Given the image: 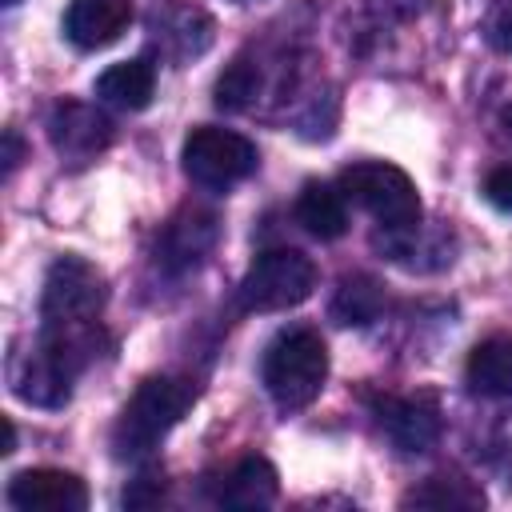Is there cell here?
I'll list each match as a JSON object with an SVG mask.
<instances>
[{
    "label": "cell",
    "instance_id": "1",
    "mask_svg": "<svg viewBox=\"0 0 512 512\" xmlns=\"http://www.w3.org/2000/svg\"><path fill=\"white\" fill-rule=\"evenodd\" d=\"M96 352V332L88 328H44L28 340V348L12 344L8 352V384L24 404L64 408L72 400L76 376L88 368Z\"/></svg>",
    "mask_w": 512,
    "mask_h": 512
},
{
    "label": "cell",
    "instance_id": "2",
    "mask_svg": "<svg viewBox=\"0 0 512 512\" xmlns=\"http://www.w3.org/2000/svg\"><path fill=\"white\" fill-rule=\"evenodd\" d=\"M196 404V384L184 376H148L132 400L120 408L112 428V448L120 460H140L160 448V440L180 424V416Z\"/></svg>",
    "mask_w": 512,
    "mask_h": 512
},
{
    "label": "cell",
    "instance_id": "3",
    "mask_svg": "<svg viewBox=\"0 0 512 512\" xmlns=\"http://www.w3.org/2000/svg\"><path fill=\"white\" fill-rule=\"evenodd\" d=\"M260 376L280 412H304L328 380V348L320 332L304 324L276 332V340L264 348Z\"/></svg>",
    "mask_w": 512,
    "mask_h": 512
},
{
    "label": "cell",
    "instance_id": "4",
    "mask_svg": "<svg viewBox=\"0 0 512 512\" xmlns=\"http://www.w3.org/2000/svg\"><path fill=\"white\" fill-rule=\"evenodd\" d=\"M312 292H316L312 256H304L300 248H268L248 264L236 288V304L244 312H284L304 304Z\"/></svg>",
    "mask_w": 512,
    "mask_h": 512
},
{
    "label": "cell",
    "instance_id": "5",
    "mask_svg": "<svg viewBox=\"0 0 512 512\" xmlns=\"http://www.w3.org/2000/svg\"><path fill=\"white\" fill-rule=\"evenodd\" d=\"M108 300V280L96 264L84 256H56L44 292H40V324L44 328H88L96 324L100 308Z\"/></svg>",
    "mask_w": 512,
    "mask_h": 512
},
{
    "label": "cell",
    "instance_id": "6",
    "mask_svg": "<svg viewBox=\"0 0 512 512\" xmlns=\"http://www.w3.org/2000/svg\"><path fill=\"white\" fill-rule=\"evenodd\" d=\"M340 192L348 204L364 208L368 216L380 220V228H408V224H420V196H416V184L404 168L396 164H384V160H360V164H348L340 172Z\"/></svg>",
    "mask_w": 512,
    "mask_h": 512
},
{
    "label": "cell",
    "instance_id": "7",
    "mask_svg": "<svg viewBox=\"0 0 512 512\" xmlns=\"http://www.w3.org/2000/svg\"><path fill=\"white\" fill-rule=\"evenodd\" d=\"M180 160H184L188 180L208 192H228L232 184L248 180L260 168V152L248 136L232 128H212V124H200L188 132Z\"/></svg>",
    "mask_w": 512,
    "mask_h": 512
},
{
    "label": "cell",
    "instance_id": "8",
    "mask_svg": "<svg viewBox=\"0 0 512 512\" xmlns=\"http://www.w3.org/2000/svg\"><path fill=\"white\" fill-rule=\"evenodd\" d=\"M8 504L16 512H84L88 484L64 468H24L8 480Z\"/></svg>",
    "mask_w": 512,
    "mask_h": 512
},
{
    "label": "cell",
    "instance_id": "9",
    "mask_svg": "<svg viewBox=\"0 0 512 512\" xmlns=\"http://www.w3.org/2000/svg\"><path fill=\"white\" fill-rule=\"evenodd\" d=\"M216 216L204 208H180L156 236V264L164 272H188L216 248Z\"/></svg>",
    "mask_w": 512,
    "mask_h": 512
},
{
    "label": "cell",
    "instance_id": "10",
    "mask_svg": "<svg viewBox=\"0 0 512 512\" xmlns=\"http://www.w3.org/2000/svg\"><path fill=\"white\" fill-rule=\"evenodd\" d=\"M376 420L400 452H428L440 440V404L436 396H388L376 404Z\"/></svg>",
    "mask_w": 512,
    "mask_h": 512
},
{
    "label": "cell",
    "instance_id": "11",
    "mask_svg": "<svg viewBox=\"0 0 512 512\" xmlns=\"http://www.w3.org/2000/svg\"><path fill=\"white\" fill-rule=\"evenodd\" d=\"M48 140L68 160H92L96 152H104L112 144V120L104 112H96L92 104L64 100V104H56V112L48 120Z\"/></svg>",
    "mask_w": 512,
    "mask_h": 512
},
{
    "label": "cell",
    "instance_id": "12",
    "mask_svg": "<svg viewBox=\"0 0 512 512\" xmlns=\"http://www.w3.org/2000/svg\"><path fill=\"white\" fill-rule=\"evenodd\" d=\"M132 24V0H72L64 12V36L84 48H108L116 44Z\"/></svg>",
    "mask_w": 512,
    "mask_h": 512
},
{
    "label": "cell",
    "instance_id": "13",
    "mask_svg": "<svg viewBox=\"0 0 512 512\" xmlns=\"http://www.w3.org/2000/svg\"><path fill=\"white\" fill-rule=\"evenodd\" d=\"M280 492V476L276 468L264 460V456H244L236 468H228L216 484V504L220 508H240V512H252V508H268Z\"/></svg>",
    "mask_w": 512,
    "mask_h": 512
},
{
    "label": "cell",
    "instance_id": "14",
    "mask_svg": "<svg viewBox=\"0 0 512 512\" xmlns=\"http://www.w3.org/2000/svg\"><path fill=\"white\" fill-rule=\"evenodd\" d=\"M464 384L476 396H512V336L508 332H492L468 352Z\"/></svg>",
    "mask_w": 512,
    "mask_h": 512
},
{
    "label": "cell",
    "instance_id": "15",
    "mask_svg": "<svg viewBox=\"0 0 512 512\" xmlns=\"http://www.w3.org/2000/svg\"><path fill=\"white\" fill-rule=\"evenodd\" d=\"M152 92H156V68L136 56V60H120L112 68H104L96 76V96L120 112H140L152 104Z\"/></svg>",
    "mask_w": 512,
    "mask_h": 512
},
{
    "label": "cell",
    "instance_id": "16",
    "mask_svg": "<svg viewBox=\"0 0 512 512\" xmlns=\"http://www.w3.org/2000/svg\"><path fill=\"white\" fill-rule=\"evenodd\" d=\"M296 220L316 240H340L348 232V200H344L340 184L308 180L300 188V200H296Z\"/></svg>",
    "mask_w": 512,
    "mask_h": 512
},
{
    "label": "cell",
    "instance_id": "17",
    "mask_svg": "<svg viewBox=\"0 0 512 512\" xmlns=\"http://www.w3.org/2000/svg\"><path fill=\"white\" fill-rule=\"evenodd\" d=\"M152 32H156V44L176 56V60H188V56H200L208 44H212V20L200 12V8H168V12H156L152 16Z\"/></svg>",
    "mask_w": 512,
    "mask_h": 512
},
{
    "label": "cell",
    "instance_id": "18",
    "mask_svg": "<svg viewBox=\"0 0 512 512\" xmlns=\"http://www.w3.org/2000/svg\"><path fill=\"white\" fill-rule=\"evenodd\" d=\"M384 304H388L384 284H380L376 276H368V272H352V276H344V280L336 284L332 320H336V324H356V328H364V324L380 320Z\"/></svg>",
    "mask_w": 512,
    "mask_h": 512
},
{
    "label": "cell",
    "instance_id": "19",
    "mask_svg": "<svg viewBox=\"0 0 512 512\" xmlns=\"http://www.w3.org/2000/svg\"><path fill=\"white\" fill-rule=\"evenodd\" d=\"M404 508H456V512H472V508H484V488L464 480V476H428L420 488H412L404 500Z\"/></svg>",
    "mask_w": 512,
    "mask_h": 512
},
{
    "label": "cell",
    "instance_id": "20",
    "mask_svg": "<svg viewBox=\"0 0 512 512\" xmlns=\"http://www.w3.org/2000/svg\"><path fill=\"white\" fill-rule=\"evenodd\" d=\"M256 92H260V68L252 60H232L216 80V108L240 112L256 100Z\"/></svg>",
    "mask_w": 512,
    "mask_h": 512
},
{
    "label": "cell",
    "instance_id": "21",
    "mask_svg": "<svg viewBox=\"0 0 512 512\" xmlns=\"http://www.w3.org/2000/svg\"><path fill=\"white\" fill-rule=\"evenodd\" d=\"M480 32H484L488 48L512 56V0H492L480 20Z\"/></svg>",
    "mask_w": 512,
    "mask_h": 512
},
{
    "label": "cell",
    "instance_id": "22",
    "mask_svg": "<svg viewBox=\"0 0 512 512\" xmlns=\"http://www.w3.org/2000/svg\"><path fill=\"white\" fill-rule=\"evenodd\" d=\"M480 192H484V200H488L496 212H508V216H512V164L492 168V172L484 176Z\"/></svg>",
    "mask_w": 512,
    "mask_h": 512
},
{
    "label": "cell",
    "instance_id": "23",
    "mask_svg": "<svg viewBox=\"0 0 512 512\" xmlns=\"http://www.w3.org/2000/svg\"><path fill=\"white\" fill-rule=\"evenodd\" d=\"M4 176H12L16 172V164L24 160V144H20V132L16 128H4Z\"/></svg>",
    "mask_w": 512,
    "mask_h": 512
},
{
    "label": "cell",
    "instance_id": "24",
    "mask_svg": "<svg viewBox=\"0 0 512 512\" xmlns=\"http://www.w3.org/2000/svg\"><path fill=\"white\" fill-rule=\"evenodd\" d=\"M12 448H16V428H12V420H8V416H4V448H0V452H4V456H8V452H12Z\"/></svg>",
    "mask_w": 512,
    "mask_h": 512
},
{
    "label": "cell",
    "instance_id": "25",
    "mask_svg": "<svg viewBox=\"0 0 512 512\" xmlns=\"http://www.w3.org/2000/svg\"><path fill=\"white\" fill-rule=\"evenodd\" d=\"M504 128H508V132H512V104H508V108H504Z\"/></svg>",
    "mask_w": 512,
    "mask_h": 512
},
{
    "label": "cell",
    "instance_id": "26",
    "mask_svg": "<svg viewBox=\"0 0 512 512\" xmlns=\"http://www.w3.org/2000/svg\"><path fill=\"white\" fill-rule=\"evenodd\" d=\"M4 4H8V8H16V4H20V0H4Z\"/></svg>",
    "mask_w": 512,
    "mask_h": 512
}]
</instances>
